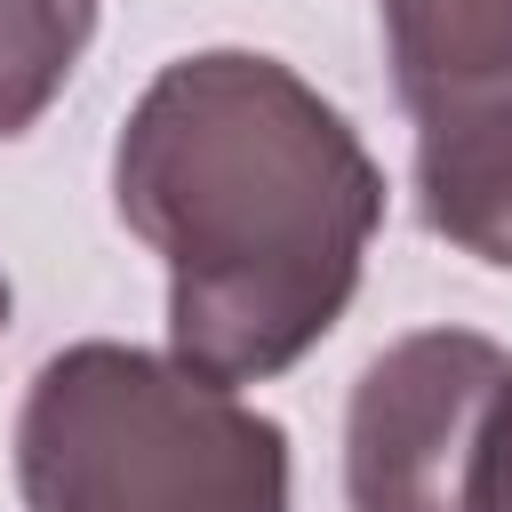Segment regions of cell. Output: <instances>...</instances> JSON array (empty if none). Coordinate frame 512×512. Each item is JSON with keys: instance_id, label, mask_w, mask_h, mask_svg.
Returning <instances> with one entry per match:
<instances>
[{"instance_id": "6da1fadb", "label": "cell", "mask_w": 512, "mask_h": 512, "mask_svg": "<svg viewBox=\"0 0 512 512\" xmlns=\"http://www.w3.org/2000/svg\"><path fill=\"white\" fill-rule=\"evenodd\" d=\"M112 208L168 264V352L216 384H264L344 320L384 168L280 56L200 48L128 104Z\"/></svg>"}, {"instance_id": "7a4b0ae2", "label": "cell", "mask_w": 512, "mask_h": 512, "mask_svg": "<svg viewBox=\"0 0 512 512\" xmlns=\"http://www.w3.org/2000/svg\"><path fill=\"white\" fill-rule=\"evenodd\" d=\"M24 512H288V432L144 344H64L16 408Z\"/></svg>"}, {"instance_id": "3957f363", "label": "cell", "mask_w": 512, "mask_h": 512, "mask_svg": "<svg viewBox=\"0 0 512 512\" xmlns=\"http://www.w3.org/2000/svg\"><path fill=\"white\" fill-rule=\"evenodd\" d=\"M504 400L512 352L472 328H416L384 344L344 408L352 512H472Z\"/></svg>"}, {"instance_id": "277c9868", "label": "cell", "mask_w": 512, "mask_h": 512, "mask_svg": "<svg viewBox=\"0 0 512 512\" xmlns=\"http://www.w3.org/2000/svg\"><path fill=\"white\" fill-rule=\"evenodd\" d=\"M416 208L448 248L512 272V96L416 120Z\"/></svg>"}, {"instance_id": "5b68a950", "label": "cell", "mask_w": 512, "mask_h": 512, "mask_svg": "<svg viewBox=\"0 0 512 512\" xmlns=\"http://www.w3.org/2000/svg\"><path fill=\"white\" fill-rule=\"evenodd\" d=\"M400 104L448 112L512 96V0H376Z\"/></svg>"}, {"instance_id": "8992f818", "label": "cell", "mask_w": 512, "mask_h": 512, "mask_svg": "<svg viewBox=\"0 0 512 512\" xmlns=\"http://www.w3.org/2000/svg\"><path fill=\"white\" fill-rule=\"evenodd\" d=\"M96 40V0H0V136H24Z\"/></svg>"}, {"instance_id": "52a82bcc", "label": "cell", "mask_w": 512, "mask_h": 512, "mask_svg": "<svg viewBox=\"0 0 512 512\" xmlns=\"http://www.w3.org/2000/svg\"><path fill=\"white\" fill-rule=\"evenodd\" d=\"M472 512H512V400H504L496 440H488V464L472 480Z\"/></svg>"}, {"instance_id": "ba28073f", "label": "cell", "mask_w": 512, "mask_h": 512, "mask_svg": "<svg viewBox=\"0 0 512 512\" xmlns=\"http://www.w3.org/2000/svg\"><path fill=\"white\" fill-rule=\"evenodd\" d=\"M0 328H8V280H0Z\"/></svg>"}]
</instances>
